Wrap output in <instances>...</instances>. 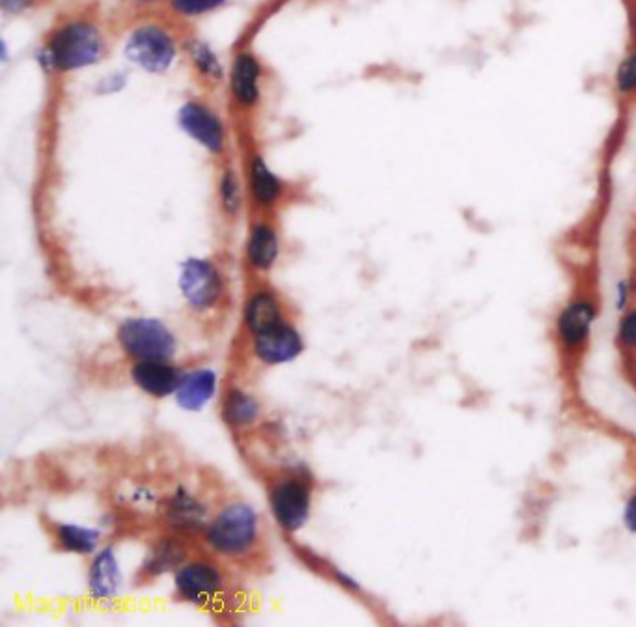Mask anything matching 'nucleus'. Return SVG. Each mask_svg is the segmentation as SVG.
<instances>
[{"instance_id":"nucleus-2","label":"nucleus","mask_w":636,"mask_h":627,"mask_svg":"<svg viewBox=\"0 0 636 627\" xmlns=\"http://www.w3.org/2000/svg\"><path fill=\"white\" fill-rule=\"evenodd\" d=\"M597 320L599 305L590 295H577L560 308L554 320V335L558 348L566 357L575 359L588 348Z\"/></svg>"},{"instance_id":"nucleus-18","label":"nucleus","mask_w":636,"mask_h":627,"mask_svg":"<svg viewBox=\"0 0 636 627\" xmlns=\"http://www.w3.org/2000/svg\"><path fill=\"white\" fill-rule=\"evenodd\" d=\"M245 318H247V325L254 335H260L263 331L282 323L277 301L269 293H256L250 299Z\"/></svg>"},{"instance_id":"nucleus-3","label":"nucleus","mask_w":636,"mask_h":627,"mask_svg":"<svg viewBox=\"0 0 636 627\" xmlns=\"http://www.w3.org/2000/svg\"><path fill=\"white\" fill-rule=\"evenodd\" d=\"M258 538V514L249 504H230L211 523L208 540L215 551L228 557L247 553Z\"/></svg>"},{"instance_id":"nucleus-6","label":"nucleus","mask_w":636,"mask_h":627,"mask_svg":"<svg viewBox=\"0 0 636 627\" xmlns=\"http://www.w3.org/2000/svg\"><path fill=\"white\" fill-rule=\"evenodd\" d=\"M180 290L191 307L208 310L221 299L222 280L213 265L191 258L181 265Z\"/></svg>"},{"instance_id":"nucleus-19","label":"nucleus","mask_w":636,"mask_h":627,"mask_svg":"<svg viewBox=\"0 0 636 627\" xmlns=\"http://www.w3.org/2000/svg\"><path fill=\"white\" fill-rule=\"evenodd\" d=\"M260 415V405L247 392L234 391L228 394L224 405V417L234 426H245L254 422Z\"/></svg>"},{"instance_id":"nucleus-25","label":"nucleus","mask_w":636,"mask_h":627,"mask_svg":"<svg viewBox=\"0 0 636 627\" xmlns=\"http://www.w3.org/2000/svg\"><path fill=\"white\" fill-rule=\"evenodd\" d=\"M226 0H172V8L181 15L193 17V15L208 14L217 8H221Z\"/></svg>"},{"instance_id":"nucleus-1","label":"nucleus","mask_w":636,"mask_h":627,"mask_svg":"<svg viewBox=\"0 0 636 627\" xmlns=\"http://www.w3.org/2000/svg\"><path fill=\"white\" fill-rule=\"evenodd\" d=\"M105 53L101 32L92 23L73 21L56 30L47 47V55L56 70H81L96 64Z\"/></svg>"},{"instance_id":"nucleus-5","label":"nucleus","mask_w":636,"mask_h":627,"mask_svg":"<svg viewBox=\"0 0 636 627\" xmlns=\"http://www.w3.org/2000/svg\"><path fill=\"white\" fill-rule=\"evenodd\" d=\"M127 56L144 70L161 73L172 66L176 47L166 30L148 25L131 34L127 42Z\"/></svg>"},{"instance_id":"nucleus-15","label":"nucleus","mask_w":636,"mask_h":627,"mask_svg":"<svg viewBox=\"0 0 636 627\" xmlns=\"http://www.w3.org/2000/svg\"><path fill=\"white\" fill-rule=\"evenodd\" d=\"M612 94L622 105L636 103V32L631 34L623 55L618 58L610 75Z\"/></svg>"},{"instance_id":"nucleus-8","label":"nucleus","mask_w":636,"mask_h":627,"mask_svg":"<svg viewBox=\"0 0 636 627\" xmlns=\"http://www.w3.org/2000/svg\"><path fill=\"white\" fill-rule=\"evenodd\" d=\"M273 512L278 523L286 530H299L308 519L310 493L303 482L288 480L278 484L271 495Z\"/></svg>"},{"instance_id":"nucleus-23","label":"nucleus","mask_w":636,"mask_h":627,"mask_svg":"<svg viewBox=\"0 0 636 627\" xmlns=\"http://www.w3.org/2000/svg\"><path fill=\"white\" fill-rule=\"evenodd\" d=\"M219 191H221L222 208L226 209L230 215H236L241 208V189H239L236 174L232 170L222 172Z\"/></svg>"},{"instance_id":"nucleus-11","label":"nucleus","mask_w":636,"mask_h":627,"mask_svg":"<svg viewBox=\"0 0 636 627\" xmlns=\"http://www.w3.org/2000/svg\"><path fill=\"white\" fill-rule=\"evenodd\" d=\"M131 376L142 391L155 398L170 396L181 383L180 370L165 361H140L133 366Z\"/></svg>"},{"instance_id":"nucleus-7","label":"nucleus","mask_w":636,"mask_h":627,"mask_svg":"<svg viewBox=\"0 0 636 627\" xmlns=\"http://www.w3.org/2000/svg\"><path fill=\"white\" fill-rule=\"evenodd\" d=\"M180 126L208 152L219 155L224 148V129L217 114L202 103L191 101L180 111Z\"/></svg>"},{"instance_id":"nucleus-24","label":"nucleus","mask_w":636,"mask_h":627,"mask_svg":"<svg viewBox=\"0 0 636 627\" xmlns=\"http://www.w3.org/2000/svg\"><path fill=\"white\" fill-rule=\"evenodd\" d=\"M618 346L627 353H636V307L623 312L618 321Z\"/></svg>"},{"instance_id":"nucleus-26","label":"nucleus","mask_w":636,"mask_h":627,"mask_svg":"<svg viewBox=\"0 0 636 627\" xmlns=\"http://www.w3.org/2000/svg\"><path fill=\"white\" fill-rule=\"evenodd\" d=\"M623 527L627 532L636 534V493H633L623 506Z\"/></svg>"},{"instance_id":"nucleus-9","label":"nucleus","mask_w":636,"mask_h":627,"mask_svg":"<svg viewBox=\"0 0 636 627\" xmlns=\"http://www.w3.org/2000/svg\"><path fill=\"white\" fill-rule=\"evenodd\" d=\"M254 349L263 363H290L303 353V338L290 325L278 323L275 327L256 335Z\"/></svg>"},{"instance_id":"nucleus-20","label":"nucleus","mask_w":636,"mask_h":627,"mask_svg":"<svg viewBox=\"0 0 636 627\" xmlns=\"http://www.w3.org/2000/svg\"><path fill=\"white\" fill-rule=\"evenodd\" d=\"M58 542L60 545L77 555H88L94 553L97 542H99V532L94 529H84L79 525H60L58 527Z\"/></svg>"},{"instance_id":"nucleus-14","label":"nucleus","mask_w":636,"mask_h":627,"mask_svg":"<svg viewBox=\"0 0 636 627\" xmlns=\"http://www.w3.org/2000/svg\"><path fill=\"white\" fill-rule=\"evenodd\" d=\"M88 585H90V594L94 600H109L118 594V590L122 586V573H120L118 562H116L111 547H107L105 551H101L94 558V564L90 568Z\"/></svg>"},{"instance_id":"nucleus-10","label":"nucleus","mask_w":636,"mask_h":627,"mask_svg":"<svg viewBox=\"0 0 636 627\" xmlns=\"http://www.w3.org/2000/svg\"><path fill=\"white\" fill-rule=\"evenodd\" d=\"M221 585V573L204 562L185 566L176 575L178 592L185 600L193 603H208L213 600Z\"/></svg>"},{"instance_id":"nucleus-17","label":"nucleus","mask_w":636,"mask_h":627,"mask_svg":"<svg viewBox=\"0 0 636 627\" xmlns=\"http://www.w3.org/2000/svg\"><path fill=\"white\" fill-rule=\"evenodd\" d=\"M249 260L260 271L271 269L277 262L278 237L273 226L269 224H256L250 232L249 239Z\"/></svg>"},{"instance_id":"nucleus-12","label":"nucleus","mask_w":636,"mask_h":627,"mask_svg":"<svg viewBox=\"0 0 636 627\" xmlns=\"http://www.w3.org/2000/svg\"><path fill=\"white\" fill-rule=\"evenodd\" d=\"M260 77L262 66L258 58L250 53H241L234 60L232 68V92L237 103L245 109L256 105L260 98Z\"/></svg>"},{"instance_id":"nucleus-22","label":"nucleus","mask_w":636,"mask_h":627,"mask_svg":"<svg viewBox=\"0 0 636 627\" xmlns=\"http://www.w3.org/2000/svg\"><path fill=\"white\" fill-rule=\"evenodd\" d=\"M189 53L193 56L196 68L202 71L211 81H219L221 79L222 70L219 60L213 55V51L209 49L206 43L191 42L189 43Z\"/></svg>"},{"instance_id":"nucleus-4","label":"nucleus","mask_w":636,"mask_h":627,"mask_svg":"<svg viewBox=\"0 0 636 627\" xmlns=\"http://www.w3.org/2000/svg\"><path fill=\"white\" fill-rule=\"evenodd\" d=\"M122 348L139 361H166L176 353V338L165 323L152 318L125 321L118 333Z\"/></svg>"},{"instance_id":"nucleus-16","label":"nucleus","mask_w":636,"mask_h":627,"mask_svg":"<svg viewBox=\"0 0 636 627\" xmlns=\"http://www.w3.org/2000/svg\"><path fill=\"white\" fill-rule=\"evenodd\" d=\"M249 167L250 191L254 200L263 208L275 206L282 195V183L258 154L250 157Z\"/></svg>"},{"instance_id":"nucleus-27","label":"nucleus","mask_w":636,"mask_h":627,"mask_svg":"<svg viewBox=\"0 0 636 627\" xmlns=\"http://www.w3.org/2000/svg\"><path fill=\"white\" fill-rule=\"evenodd\" d=\"M631 295H633V290H631L629 279L620 280V282L616 284V308H618L620 312H623L625 307H627Z\"/></svg>"},{"instance_id":"nucleus-21","label":"nucleus","mask_w":636,"mask_h":627,"mask_svg":"<svg viewBox=\"0 0 636 627\" xmlns=\"http://www.w3.org/2000/svg\"><path fill=\"white\" fill-rule=\"evenodd\" d=\"M168 512H170L172 523L180 529L200 527L202 517H204V508L185 493H178L174 497V501L170 502Z\"/></svg>"},{"instance_id":"nucleus-29","label":"nucleus","mask_w":636,"mask_h":627,"mask_svg":"<svg viewBox=\"0 0 636 627\" xmlns=\"http://www.w3.org/2000/svg\"><path fill=\"white\" fill-rule=\"evenodd\" d=\"M629 284H631V290L636 293V269L633 271V275L629 277Z\"/></svg>"},{"instance_id":"nucleus-13","label":"nucleus","mask_w":636,"mask_h":627,"mask_svg":"<svg viewBox=\"0 0 636 627\" xmlns=\"http://www.w3.org/2000/svg\"><path fill=\"white\" fill-rule=\"evenodd\" d=\"M217 391V376L211 370H194L181 377L180 387L176 391V400L187 411H200Z\"/></svg>"},{"instance_id":"nucleus-28","label":"nucleus","mask_w":636,"mask_h":627,"mask_svg":"<svg viewBox=\"0 0 636 627\" xmlns=\"http://www.w3.org/2000/svg\"><path fill=\"white\" fill-rule=\"evenodd\" d=\"M28 4L30 0H2V6L8 12H21L23 8H27Z\"/></svg>"}]
</instances>
